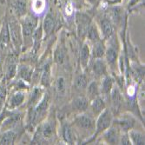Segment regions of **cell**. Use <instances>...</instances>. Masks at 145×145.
<instances>
[{
	"label": "cell",
	"mask_w": 145,
	"mask_h": 145,
	"mask_svg": "<svg viewBox=\"0 0 145 145\" xmlns=\"http://www.w3.org/2000/svg\"><path fill=\"white\" fill-rule=\"evenodd\" d=\"M57 131V123L54 114H50L37 126L31 144H46L53 139Z\"/></svg>",
	"instance_id": "obj_1"
},
{
	"label": "cell",
	"mask_w": 145,
	"mask_h": 145,
	"mask_svg": "<svg viewBox=\"0 0 145 145\" xmlns=\"http://www.w3.org/2000/svg\"><path fill=\"white\" fill-rule=\"evenodd\" d=\"M50 105V95L48 91L45 93L43 98L40 100L33 109L28 110L27 120H26V127L29 130H34L35 128L40 123L48 116V112Z\"/></svg>",
	"instance_id": "obj_2"
},
{
	"label": "cell",
	"mask_w": 145,
	"mask_h": 145,
	"mask_svg": "<svg viewBox=\"0 0 145 145\" xmlns=\"http://www.w3.org/2000/svg\"><path fill=\"white\" fill-rule=\"evenodd\" d=\"M71 124L76 131V135L81 134V135L86 137L85 140H87L88 138H89L92 135H93L94 131H95L96 117L90 112H87V110H86L82 113L76 114L73 118V121L71 123Z\"/></svg>",
	"instance_id": "obj_3"
},
{
	"label": "cell",
	"mask_w": 145,
	"mask_h": 145,
	"mask_svg": "<svg viewBox=\"0 0 145 145\" xmlns=\"http://www.w3.org/2000/svg\"><path fill=\"white\" fill-rule=\"evenodd\" d=\"M105 41V54L104 60L106 62L108 68L115 74L116 68L118 67V57L120 55V44L118 40L117 33L114 34L111 37H110Z\"/></svg>",
	"instance_id": "obj_4"
},
{
	"label": "cell",
	"mask_w": 145,
	"mask_h": 145,
	"mask_svg": "<svg viewBox=\"0 0 145 145\" xmlns=\"http://www.w3.org/2000/svg\"><path fill=\"white\" fill-rule=\"evenodd\" d=\"M21 31L23 35V46L30 47L31 46L32 40L31 37L39 24V18L35 16L32 13H27L24 17L18 19Z\"/></svg>",
	"instance_id": "obj_5"
},
{
	"label": "cell",
	"mask_w": 145,
	"mask_h": 145,
	"mask_svg": "<svg viewBox=\"0 0 145 145\" xmlns=\"http://www.w3.org/2000/svg\"><path fill=\"white\" fill-rule=\"evenodd\" d=\"M114 115L112 114L111 110L109 108L105 109L97 117L96 120V128L93 135L89 138L84 141L81 144H89L95 142L105 130L109 129L113 123Z\"/></svg>",
	"instance_id": "obj_6"
},
{
	"label": "cell",
	"mask_w": 145,
	"mask_h": 145,
	"mask_svg": "<svg viewBox=\"0 0 145 145\" xmlns=\"http://www.w3.org/2000/svg\"><path fill=\"white\" fill-rule=\"evenodd\" d=\"M8 21H9V28H10V43L13 46V50L18 54L22 50L23 47V35L21 31V26L18 19L13 16L11 13L7 10Z\"/></svg>",
	"instance_id": "obj_7"
},
{
	"label": "cell",
	"mask_w": 145,
	"mask_h": 145,
	"mask_svg": "<svg viewBox=\"0 0 145 145\" xmlns=\"http://www.w3.org/2000/svg\"><path fill=\"white\" fill-rule=\"evenodd\" d=\"M92 22H93V18L89 12H85L83 10H77L75 12L74 24L76 27L77 37L80 39L85 38L87 31Z\"/></svg>",
	"instance_id": "obj_8"
},
{
	"label": "cell",
	"mask_w": 145,
	"mask_h": 145,
	"mask_svg": "<svg viewBox=\"0 0 145 145\" xmlns=\"http://www.w3.org/2000/svg\"><path fill=\"white\" fill-rule=\"evenodd\" d=\"M96 24H97L101 37L103 40H107V39H109L114 34L116 33V29L115 25L103 10H101L99 14L97 16Z\"/></svg>",
	"instance_id": "obj_9"
},
{
	"label": "cell",
	"mask_w": 145,
	"mask_h": 145,
	"mask_svg": "<svg viewBox=\"0 0 145 145\" xmlns=\"http://www.w3.org/2000/svg\"><path fill=\"white\" fill-rule=\"evenodd\" d=\"M109 101L110 102V110L112 114L115 116H118L121 111V109L125 104V99L123 96V92L121 89L118 87L116 84L110 91V94L109 96Z\"/></svg>",
	"instance_id": "obj_10"
},
{
	"label": "cell",
	"mask_w": 145,
	"mask_h": 145,
	"mask_svg": "<svg viewBox=\"0 0 145 145\" xmlns=\"http://www.w3.org/2000/svg\"><path fill=\"white\" fill-rule=\"evenodd\" d=\"M60 22V18L53 12L52 9H50L47 11L44 22L42 24L44 30V38L46 39L53 34L57 30Z\"/></svg>",
	"instance_id": "obj_11"
},
{
	"label": "cell",
	"mask_w": 145,
	"mask_h": 145,
	"mask_svg": "<svg viewBox=\"0 0 145 145\" xmlns=\"http://www.w3.org/2000/svg\"><path fill=\"white\" fill-rule=\"evenodd\" d=\"M116 118L113 119V123L121 132H128L131 129H135L137 124V118L135 115H132L129 112L123 113L122 115L116 116Z\"/></svg>",
	"instance_id": "obj_12"
},
{
	"label": "cell",
	"mask_w": 145,
	"mask_h": 145,
	"mask_svg": "<svg viewBox=\"0 0 145 145\" xmlns=\"http://www.w3.org/2000/svg\"><path fill=\"white\" fill-rule=\"evenodd\" d=\"M18 64V53L14 51L6 57L5 63V71H3V78L6 83L10 82L12 79L16 77Z\"/></svg>",
	"instance_id": "obj_13"
},
{
	"label": "cell",
	"mask_w": 145,
	"mask_h": 145,
	"mask_svg": "<svg viewBox=\"0 0 145 145\" xmlns=\"http://www.w3.org/2000/svg\"><path fill=\"white\" fill-rule=\"evenodd\" d=\"M59 135L63 142L67 144H76L77 135L71 124L67 120H63L59 127Z\"/></svg>",
	"instance_id": "obj_14"
},
{
	"label": "cell",
	"mask_w": 145,
	"mask_h": 145,
	"mask_svg": "<svg viewBox=\"0 0 145 145\" xmlns=\"http://www.w3.org/2000/svg\"><path fill=\"white\" fill-rule=\"evenodd\" d=\"M8 10L18 19L24 17L28 13V0H7Z\"/></svg>",
	"instance_id": "obj_15"
},
{
	"label": "cell",
	"mask_w": 145,
	"mask_h": 145,
	"mask_svg": "<svg viewBox=\"0 0 145 145\" xmlns=\"http://www.w3.org/2000/svg\"><path fill=\"white\" fill-rule=\"evenodd\" d=\"M53 62L57 65L58 67H65L69 63V54L68 50L65 45L64 40H62L59 42L58 45L54 50L53 57H52Z\"/></svg>",
	"instance_id": "obj_16"
},
{
	"label": "cell",
	"mask_w": 145,
	"mask_h": 145,
	"mask_svg": "<svg viewBox=\"0 0 145 145\" xmlns=\"http://www.w3.org/2000/svg\"><path fill=\"white\" fill-rule=\"evenodd\" d=\"M89 67L90 68V72L95 77V79L100 80V79L106 76L108 73V65L105 62L104 58H97L90 59L89 63Z\"/></svg>",
	"instance_id": "obj_17"
},
{
	"label": "cell",
	"mask_w": 145,
	"mask_h": 145,
	"mask_svg": "<svg viewBox=\"0 0 145 145\" xmlns=\"http://www.w3.org/2000/svg\"><path fill=\"white\" fill-rule=\"evenodd\" d=\"M52 63L53 60L52 58H45L44 60V64L42 68V72L40 76V85L44 87L45 89L50 88L53 82V76H52Z\"/></svg>",
	"instance_id": "obj_18"
},
{
	"label": "cell",
	"mask_w": 145,
	"mask_h": 145,
	"mask_svg": "<svg viewBox=\"0 0 145 145\" xmlns=\"http://www.w3.org/2000/svg\"><path fill=\"white\" fill-rule=\"evenodd\" d=\"M26 98L25 90H14L8 97L5 106L10 110H16L24 103Z\"/></svg>",
	"instance_id": "obj_19"
},
{
	"label": "cell",
	"mask_w": 145,
	"mask_h": 145,
	"mask_svg": "<svg viewBox=\"0 0 145 145\" xmlns=\"http://www.w3.org/2000/svg\"><path fill=\"white\" fill-rule=\"evenodd\" d=\"M51 85L53 86V91L56 97H57L58 99H63L66 97L69 88V84L66 76L63 75L57 76L52 82Z\"/></svg>",
	"instance_id": "obj_20"
},
{
	"label": "cell",
	"mask_w": 145,
	"mask_h": 145,
	"mask_svg": "<svg viewBox=\"0 0 145 145\" xmlns=\"http://www.w3.org/2000/svg\"><path fill=\"white\" fill-rule=\"evenodd\" d=\"M88 84H89V76H87L86 71H83L81 68L77 70L74 76V78H73L74 90L76 92H78V93L84 92V91H85Z\"/></svg>",
	"instance_id": "obj_21"
},
{
	"label": "cell",
	"mask_w": 145,
	"mask_h": 145,
	"mask_svg": "<svg viewBox=\"0 0 145 145\" xmlns=\"http://www.w3.org/2000/svg\"><path fill=\"white\" fill-rule=\"evenodd\" d=\"M23 119V114L21 112H15L12 110L11 113L5 118L0 127V131L4 132L5 130L13 129L18 126Z\"/></svg>",
	"instance_id": "obj_22"
},
{
	"label": "cell",
	"mask_w": 145,
	"mask_h": 145,
	"mask_svg": "<svg viewBox=\"0 0 145 145\" xmlns=\"http://www.w3.org/2000/svg\"><path fill=\"white\" fill-rule=\"evenodd\" d=\"M45 91H46V89L40 84L33 85L31 91V94L29 96L28 103H27L28 110L33 109L36 105L40 102V100L43 98V97L45 93Z\"/></svg>",
	"instance_id": "obj_23"
},
{
	"label": "cell",
	"mask_w": 145,
	"mask_h": 145,
	"mask_svg": "<svg viewBox=\"0 0 145 145\" xmlns=\"http://www.w3.org/2000/svg\"><path fill=\"white\" fill-rule=\"evenodd\" d=\"M89 100L84 95H77L71 102V109L76 114L82 113L89 109Z\"/></svg>",
	"instance_id": "obj_24"
},
{
	"label": "cell",
	"mask_w": 145,
	"mask_h": 145,
	"mask_svg": "<svg viewBox=\"0 0 145 145\" xmlns=\"http://www.w3.org/2000/svg\"><path fill=\"white\" fill-rule=\"evenodd\" d=\"M33 71H34V67L31 64L27 63H20L18 64L16 76H18V78L19 79H22L23 81L26 83L31 84Z\"/></svg>",
	"instance_id": "obj_25"
},
{
	"label": "cell",
	"mask_w": 145,
	"mask_h": 145,
	"mask_svg": "<svg viewBox=\"0 0 145 145\" xmlns=\"http://www.w3.org/2000/svg\"><path fill=\"white\" fill-rule=\"evenodd\" d=\"M121 133V130L114 123H112L110 127L102 134V137L104 142H106L107 144H119V138Z\"/></svg>",
	"instance_id": "obj_26"
},
{
	"label": "cell",
	"mask_w": 145,
	"mask_h": 145,
	"mask_svg": "<svg viewBox=\"0 0 145 145\" xmlns=\"http://www.w3.org/2000/svg\"><path fill=\"white\" fill-rule=\"evenodd\" d=\"M31 40H32V44H31V57H37L38 50L40 49V46L44 40V30H43L42 24H38L37 28L35 30L31 37Z\"/></svg>",
	"instance_id": "obj_27"
},
{
	"label": "cell",
	"mask_w": 145,
	"mask_h": 145,
	"mask_svg": "<svg viewBox=\"0 0 145 145\" xmlns=\"http://www.w3.org/2000/svg\"><path fill=\"white\" fill-rule=\"evenodd\" d=\"M10 28H9V21L7 11L2 19L1 27H0V47L5 46L8 47L10 45Z\"/></svg>",
	"instance_id": "obj_28"
},
{
	"label": "cell",
	"mask_w": 145,
	"mask_h": 145,
	"mask_svg": "<svg viewBox=\"0 0 145 145\" xmlns=\"http://www.w3.org/2000/svg\"><path fill=\"white\" fill-rule=\"evenodd\" d=\"M90 47L89 44L87 42H84L79 50V67L83 71H87L89 68V63L90 62Z\"/></svg>",
	"instance_id": "obj_29"
},
{
	"label": "cell",
	"mask_w": 145,
	"mask_h": 145,
	"mask_svg": "<svg viewBox=\"0 0 145 145\" xmlns=\"http://www.w3.org/2000/svg\"><path fill=\"white\" fill-rule=\"evenodd\" d=\"M115 84H116L115 78L112 76L107 74L106 76H103L99 82L101 96H103V97H109L110 91L112 90Z\"/></svg>",
	"instance_id": "obj_30"
},
{
	"label": "cell",
	"mask_w": 145,
	"mask_h": 145,
	"mask_svg": "<svg viewBox=\"0 0 145 145\" xmlns=\"http://www.w3.org/2000/svg\"><path fill=\"white\" fill-rule=\"evenodd\" d=\"M89 108L90 109V113L96 118L107 108L106 102L103 96H98L89 101Z\"/></svg>",
	"instance_id": "obj_31"
},
{
	"label": "cell",
	"mask_w": 145,
	"mask_h": 145,
	"mask_svg": "<svg viewBox=\"0 0 145 145\" xmlns=\"http://www.w3.org/2000/svg\"><path fill=\"white\" fill-rule=\"evenodd\" d=\"M105 41L103 39L92 44V47L90 48V57L91 59L97 58H104L105 54Z\"/></svg>",
	"instance_id": "obj_32"
},
{
	"label": "cell",
	"mask_w": 145,
	"mask_h": 145,
	"mask_svg": "<svg viewBox=\"0 0 145 145\" xmlns=\"http://www.w3.org/2000/svg\"><path fill=\"white\" fill-rule=\"evenodd\" d=\"M85 38L87 39V43H90V44H94L99 40H101L102 37L99 31V29L97 27V24H96V22H92L91 24L89 25V27L87 31V33L85 35Z\"/></svg>",
	"instance_id": "obj_33"
},
{
	"label": "cell",
	"mask_w": 145,
	"mask_h": 145,
	"mask_svg": "<svg viewBox=\"0 0 145 145\" xmlns=\"http://www.w3.org/2000/svg\"><path fill=\"white\" fill-rule=\"evenodd\" d=\"M1 133L2 134L0 135V144L1 145H12L16 142L18 138V132L15 130V129L5 130Z\"/></svg>",
	"instance_id": "obj_34"
},
{
	"label": "cell",
	"mask_w": 145,
	"mask_h": 145,
	"mask_svg": "<svg viewBox=\"0 0 145 145\" xmlns=\"http://www.w3.org/2000/svg\"><path fill=\"white\" fill-rule=\"evenodd\" d=\"M86 92V97L90 101L93 98L98 97L101 95L100 93V86H99V81L97 79H94L90 82H89L87 88L85 89Z\"/></svg>",
	"instance_id": "obj_35"
},
{
	"label": "cell",
	"mask_w": 145,
	"mask_h": 145,
	"mask_svg": "<svg viewBox=\"0 0 145 145\" xmlns=\"http://www.w3.org/2000/svg\"><path fill=\"white\" fill-rule=\"evenodd\" d=\"M128 135L130 139V142L135 145H144L145 144V138L144 134L138 129H131L128 131Z\"/></svg>",
	"instance_id": "obj_36"
},
{
	"label": "cell",
	"mask_w": 145,
	"mask_h": 145,
	"mask_svg": "<svg viewBox=\"0 0 145 145\" xmlns=\"http://www.w3.org/2000/svg\"><path fill=\"white\" fill-rule=\"evenodd\" d=\"M46 10V0H31V13L40 17Z\"/></svg>",
	"instance_id": "obj_37"
},
{
	"label": "cell",
	"mask_w": 145,
	"mask_h": 145,
	"mask_svg": "<svg viewBox=\"0 0 145 145\" xmlns=\"http://www.w3.org/2000/svg\"><path fill=\"white\" fill-rule=\"evenodd\" d=\"M7 83L3 78L0 81V111L5 107V100L7 97V87H6Z\"/></svg>",
	"instance_id": "obj_38"
},
{
	"label": "cell",
	"mask_w": 145,
	"mask_h": 145,
	"mask_svg": "<svg viewBox=\"0 0 145 145\" xmlns=\"http://www.w3.org/2000/svg\"><path fill=\"white\" fill-rule=\"evenodd\" d=\"M119 144H123V145H131L130 139L129 137L128 132H122L120 135V138H119Z\"/></svg>",
	"instance_id": "obj_39"
},
{
	"label": "cell",
	"mask_w": 145,
	"mask_h": 145,
	"mask_svg": "<svg viewBox=\"0 0 145 145\" xmlns=\"http://www.w3.org/2000/svg\"><path fill=\"white\" fill-rule=\"evenodd\" d=\"M11 111L12 110H8L5 106L1 110V111H0V127H1V124L4 122V120L11 113Z\"/></svg>",
	"instance_id": "obj_40"
},
{
	"label": "cell",
	"mask_w": 145,
	"mask_h": 145,
	"mask_svg": "<svg viewBox=\"0 0 145 145\" xmlns=\"http://www.w3.org/2000/svg\"><path fill=\"white\" fill-rule=\"evenodd\" d=\"M142 1H143V0H129V3H128V5H127V10L129 11L131 8L134 7L137 5H138Z\"/></svg>",
	"instance_id": "obj_41"
},
{
	"label": "cell",
	"mask_w": 145,
	"mask_h": 145,
	"mask_svg": "<svg viewBox=\"0 0 145 145\" xmlns=\"http://www.w3.org/2000/svg\"><path fill=\"white\" fill-rule=\"evenodd\" d=\"M5 0H0V3H4Z\"/></svg>",
	"instance_id": "obj_42"
}]
</instances>
